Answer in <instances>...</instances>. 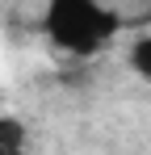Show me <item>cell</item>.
Masks as SVG:
<instances>
[{"label": "cell", "mask_w": 151, "mask_h": 155, "mask_svg": "<svg viewBox=\"0 0 151 155\" xmlns=\"http://www.w3.org/2000/svg\"><path fill=\"white\" fill-rule=\"evenodd\" d=\"M42 29L50 46H59L63 54L92 59L113 42V34L122 29V17L97 0H50L42 8Z\"/></svg>", "instance_id": "cell-1"}, {"label": "cell", "mask_w": 151, "mask_h": 155, "mask_svg": "<svg viewBox=\"0 0 151 155\" xmlns=\"http://www.w3.org/2000/svg\"><path fill=\"white\" fill-rule=\"evenodd\" d=\"M29 134L21 117H0V155H25Z\"/></svg>", "instance_id": "cell-2"}, {"label": "cell", "mask_w": 151, "mask_h": 155, "mask_svg": "<svg viewBox=\"0 0 151 155\" xmlns=\"http://www.w3.org/2000/svg\"><path fill=\"white\" fill-rule=\"evenodd\" d=\"M126 67L143 80V84H151V34H139V38L126 46Z\"/></svg>", "instance_id": "cell-3"}]
</instances>
